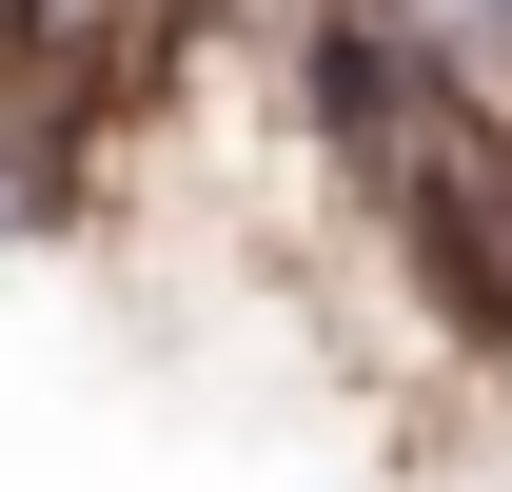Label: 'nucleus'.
<instances>
[{
  "mask_svg": "<svg viewBox=\"0 0 512 492\" xmlns=\"http://www.w3.org/2000/svg\"><path fill=\"white\" fill-rule=\"evenodd\" d=\"M99 197H119V158H99V138H60L40 99H0V256L99 237Z\"/></svg>",
  "mask_w": 512,
  "mask_h": 492,
  "instance_id": "1",
  "label": "nucleus"
}]
</instances>
